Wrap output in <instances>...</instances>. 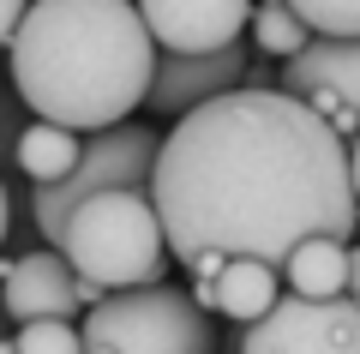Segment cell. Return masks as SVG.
<instances>
[{
	"label": "cell",
	"mask_w": 360,
	"mask_h": 354,
	"mask_svg": "<svg viewBox=\"0 0 360 354\" xmlns=\"http://www.w3.org/2000/svg\"><path fill=\"white\" fill-rule=\"evenodd\" d=\"M156 49L144 6L127 0H42L13 42V96L66 132H115L150 102Z\"/></svg>",
	"instance_id": "obj_2"
},
{
	"label": "cell",
	"mask_w": 360,
	"mask_h": 354,
	"mask_svg": "<svg viewBox=\"0 0 360 354\" xmlns=\"http://www.w3.org/2000/svg\"><path fill=\"white\" fill-rule=\"evenodd\" d=\"M193 301L205 312H222V277H193Z\"/></svg>",
	"instance_id": "obj_17"
},
{
	"label": "cell",
	"mask_w": 360,
	"mask_h": 354,
	"mask_svg": "<svg viewBox=\"0 0 360 354\" xmlns=\"http://www.w3.org/2000/svg\"><path fill=\"white\" fill-rule=\"evenodd\" d=\"M348 301L360 306V241L348 246Z\"/></svg>",
	"instance_id": "obj_18"
},
{
	"label": "cell",
	"mask_w": 360,
	"mask_h": 354,
	"mask_svg": "<svg viewBox=\"0 0 360 354\" xmlns=\"http://www.w3.org/2000/svg\"><path fill=\"white\" fill-rule=\"evenodd\" d=\"M6 318L18 324H42V318H90L84 306V277L72 270V258L37 246V253H18L6 265Z\"/></svg>",
	"instance_id": "obj_10"
},
{
	"label": "cell",
	"mask_w": 360,
	"mask_h": 354,
	"mask_svg": "<svg viewBox=\"0 0 360 354\" xmlns=\"http://www.w3.org/2000/svg\"><path fill=\"white\" fill-rule=\"evenodd\" d=\"M18 354H84V330L66 318H42V324H18L13 330Z\"/></svg>",
	"instance_id": "obj_16"
},
{
	"label": "cell",
	"mask_w": 360,
	"mask_h": 354,
	"mask_svg": "<svg viewBox=\"0 0 360 354\" xmlns=\"http://www.w3.org/2000/svg\"><path fill=\"white\" fill-rule=\"evenodd\" d=\"M252 78V42H234L229 54H162L156 61V84H150V114H198L210 102L246 90Z\"/></svg>",
	"instance_id": "obj_8"
},
{
	"label": "cell",
	"mask_w": 360,
	"mask_h": 354,
	"mask_svg": "<svg viewBox=\"0 0 360 354\" xmlns=\"http://www.w3.org/2000/svg\"><path fill=\"white\" fill-rule=\"evenodd\" d=\"M66 258L78 277L103 282L108 294H132V289H156L168 270V228L156 216V198L144 192H108L90 198L66 228Z\"/></svg>",
	"instance_id": "obj_3"
},
{
	"label": "cell",
	"mask_w": 360,
	"mask_h": 354,
	"mask_svg": "<svg viewBox=\"0 0 360 354\" xmlns=\"http://www.w3.org/2000/svg\"><path fill=\"white\" fill-rule=\"evenodd\" d=\"M13 163L30 187H60L78 163H84V139L66 127H49V120H30L13 139Z\"/></svg>",
	"instance_id": "obj_11"
},
{
	"label": "cell",
	"mask_w": 360,
	"mask_h": 354,
	"mask_svg": "<svg viewBox=\"0 0 360 354\" xmlns=\"http://www.w3.org/2000/svg\"><path fill=\"white\" fill-rule=\"evenodd\" d=\"M283 306V270L276 265H258V258H234L222 270V318L234 324H264L270 312Z\"/></svg>",
	"instance_id": "obj_12"
},
{
	"label": "cell",
	"mask_w": 360,
	"mask_h": 354,
	"mask_svg": "<svg viewBox=\"0 0 360 354\" xmlns=\"http://www.w3.org/2000/svg\"><path fill=\"white\" fill-rule=\"evenodd\" d=\"M210 312L174 282L108 294L84 318V354H210Z\"/></svg>",
	"instance_id": "obj_5"
},
{
	"label": "cell",
	"mask_w": 360,
	"mask_h": 354,
	"mask_svg": "<svg viewBox=\"0 0 360 354\" xmlns=\"http://www.w3.org/2000/svg\"><path fill=\"white\" fill-rule=\"evenodd\" d=\"M162 139H168V132L139 127V120L84 139V163H78L60 187H30L37 234L60 253L72 216L84 210L90 198H108V192H144V198H150V192H156V163H162Z\"/></svg>",
	"instance_id": "obj_4"
},
{
	"label": "cell",
	"mask_w": 360,
	"mask_h": 354,
	"mask_svg": "<svg viewBox=\"0 0 360 354\" xmlns=\"http://www.w3.org/2000/svg\"><path fill=\"white\" fill-rule=\"evenodd\" d=\"M258 6L246 0H144V25H150L162 54H229L246 42Z\"/></svg>",
	"instance_id": "obj_9"
},
{
	"label": "cell",
	"mask_w": 360,
	"mask_h": 354,
	"mask_svg": "<svg viewBox=\"0 0 360 354\" xmlns=\"http://www.w3.org/2000/svg\"><path fill=\"white\" fill-rule=\"evenodd\" d=\"M348 163H354V198H360V139L348 144Z\"/></svg>",
	"instance_id": "obj_19"
},
{
	"label": "cell",
	"mask_w": 360,
	"mask_h": 354,
	"mask_svg": "<svg viewBox=\"0 0 360 354\" xmlns=\"http://www.w3.org/2000/svg\"><path fill=\"white\" fill-rule=\"evenodd\" d=\"M150 198L180 270L198 258L283 270L307 241L354 246L360 234L348 139L276 84H246L186 114L162 139Z\"/></svg>",
	"instance_id": "obj_1"
},
{
	"label": "cell",
	"mask_w": 360,
	"mask_h": 354,
	"mask_svg": "<svg viewBox=\"0 0 360 354\" xmlns=\"http://www.w3.org/2000/svg\"><path fill=\"white\" fill-rule=\"evenodd\" d=\"M295 13L312 37H330V42L360 37V6H348V0H295Z\"/></svg>",
	"instance_id": "obj_15"
},
{
	"label": "cell",
	"mask_w": 360,
	"mask_h": 354,
	"mask_svg": "<svg viewBox=\"0 0 360 354\" xmlns=\"http://www.w3.org/2000/svg\"><path fill=\"white\" fill-rule=\"evenodd\" d=\"M240 354H360V306L283 294V306L240 336Z\"/></svg>",
	"instance_id": "obj_7"
},
{
	"label": "cell",
	"mask_w": 360,
	"mask_h": 354,
	"mask_svg": "<svg viewBox=\"0 0 360 354\" xmlns=\"http://www.w3.org/2000/svg\"><path fill=\"white\" fill-rule=\"evenodd\" d=\"M283 282L300 301H348V246L342 241H307L283 265Z\"/></svg>",
	"instance_id": "obj_13"
},
{
	"label": "cell",
	"mask_w": 360,
	"mask_h": 354,
	"mask_svg": "<svg viewBox=\"0 0 360 354\" xmlns=\"http://www.w3.org/2000/svg\"><path fill=\"white\" fill-rule=\"evenodd\" d=\"M276 90L300 96L336 139L354 144L360 139V37L354 42L312 37V49L276 72Z\"/></svg>",
	"instance_id": "obj_6"
},
{
	"label": "cell",
	"mask_w": 360,
	"mask_h": 354,
	"mask_svg": "<svg viewBox=\"0 0 360 354\" xmlns=\"http://www.w3.org/2000/svg\"><path fill=\"white\" fill-rule=\"evenodd\" d=\"M0 354H18V342H13V336H6V348H0Z\"/></svg>",
	"instance_id": "obj_20"
},
{
	"label": "cell",
	"mask_w": 360,
	"mask_h": 354,
	"mask_svg": "<svg viewBox=\"0 0 360 354\" xmlns=\"http://www.w3.org/2000/svg\"><path fill=\"white\" fill-rule=\"evenodd\" d=\"M252 49L258 54H270V61H300V54L312 49V30L300 25V13H295V0H270V6H258V18H252Z\"/></svg>",
	"instance_id": "obj_14"
}]
</instances>
